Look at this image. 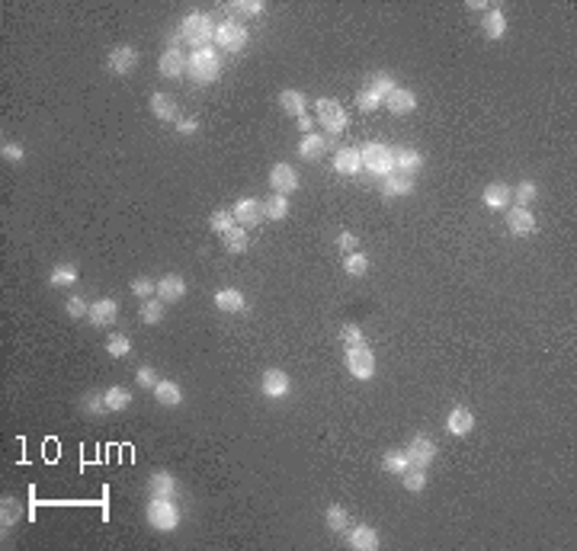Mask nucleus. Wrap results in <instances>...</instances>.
<instances>
[{
	"label": "nucleus",
	"instance_id": "bb28decb",
	"mask_svg": "<svg viewBox=\"0 0 577 551\" xmlns=\"http://www.w3.org/2000/svg\"><path fill=\"white\" fill-rule=\"evenodd\" d=\"M481 29H484V35H488V39H500V35L507 33V16H503V10L500 7H491L488 13H484V20H481Z\"/></svg>",
	"mask_w": 577,
	"mask_h": 551
},
{
	"label": "nucleus",
	"instance_id": "de8ad7c7",
	"mask_svg": "<svg viewBox=\"0 0 577 551\" xmlns=\"http://www.w3.org/2000/svg\"><path fill=\"white\" fill-rule=\"evenodd\" d=\"M340 337H343V343H347V350H353V346H366L363 330H359V327H356V324H343Z\"/></svg>",
	"mask_w": 577,
	"mask_h": 551
},
{
	"label": "nucleus",
	"instance_id": "8fccbe9b",
	"mask_svg": "<svg viewBox=\"0 0 577 551\" xmlns=\"http://www.w3.org/2000/svg\"><path fill=\"white\" fill-rule=\"evenodd\" d=\"M369 90H372V94H379V96H382V100H388V94H391V90H395V80H391L388 74H379V77L372 80V87H369Z\"/></svg>",
	"mask_w": 577,
	"mask_h": 551
},
{
	"label": "nucleus",
	"instance_id": "58836bf2",
	"mask_svg": "<svg viewBox=\"0 0 577 551\" xmlns=\"http://www.w3.org/2000/svg\"><path fill=\"white\" fill-rule=\"evenodd\" d=\"M106 407L109 411H125L128 404H132V394H128V388H106Z\"/></svg>",
	"mask_w": 577,
	"mask_h": 551
},
{
	"label": "nucleus",
	"instance_id": "3c124183",
	"mask_svg": "<svg viewBox=\"0 0 577 551\" xmlns=\"http://www.w3.org/2000/svg\"><path fill=\"white\" fill-rule=\"evenodd\" d=\"M132 292L138 295L141 301H145V299H155V295H157V282H151V279H135V282H132Z\"/></svg>",
	"mask_w": 577,
	"mask_h": 551
},
{
	"label": "nucleus",
	"instance_id": "4468645a",
	"mask_svg": "<svg viewBox=\"0 0 577 551\" xmlns=\"http://www.w3.org/2000/svg\"><path fill=\"white\" fill-rule=\"evenodd\" d=\"M106 65L113 74H128V71H135V65H138V52H135L132 45H116L113 52H109Z\"/></svg>",
	"mask_w": 577,
	"mask_h": 551
},
{
	"label": "nucleus",
	"instance_id": "c756f323",
	"mask_svg": "<svg viewBox=\"0 0 577 551\" xmlns=\"http://www.w3.org/2000/svg\"><path fill=\"white\" fill-rule=\"evenodd\" d=\"M279 106L286 109V113H292V116H305V109H308V96H305L302 90H282Z\"/></svg>",
	"mask_w": 577,
	"mask_h": 551
},
{
	"label": "nucleus",
	"instance_id": "9d476101",
	"mask_svg": "<svg viewBox=\"0 0 577 551\" xmlns=\"http://www.w3.org/2000/svg\"><path fill=\"white\" fill-rule=\"evenodd\" d=\"M116 318H119V301H113V299L94 301V305H90V314H87V321L94 327H113Z\"/></svg>",
	"mask_w": 577,
	"mask_h": 551
},
{
	"label": "nucleus",
	"instance_id": "ea45409f",
	"mask_svg": "<svg viewBox=\"0 0 577 551\" xmlns=\"http://www.w3.org/2000/svg\"><path fill=\"white\" fill-rule=\"evenodd\" d=\"M382 468L388 474H404L410 468V462H408V455H404V452H388V455L382 458Z\"/></svg>",
	"mask_w": 577,
	"mask_h": 551
},
{
	"label": "nucleus",
	"instance_id": "79ce46f5",
	"mask_svg": "<svg viewBox=\"0 0 577 551\" xmlns=\"http://www.w3.org/2000/svg\"><path fill=\"white\" fill-rule=\"evenodd\" d=\"M106 352H109V356H116V359H122L125 352H132V340H128L125 333H109Z\"/></svg>",
	"mask_w": 577,
	"mask_h": 551
},
{
	"label": "nucleus",
	"instance_id": "dca6fc26",
	"mask_svg": "<svg viewBox=\"0 0 577 551\" xmlns=\"http://www.w3.org/2000/svg\"><path fill=\"white\" fill-rule=\"evenodd\" d=\"M263 218H267V215H263V202L260 199H237V206H235V221L237 225L254 228V225H260Z\"/></svg>",
	"mask_w": 577,
	"mask_h": 551
},
{
	"label": "nucleus",
	"instance_id": "f3484780",
	"mask_svg": "<svg viewBox=\"0 0 577 551\" xmlns=\"http://www.w3.org/2000/svg\"><path fill=\"white\" fill-rule=\"evenodd\" d=\"M382 193L385 196H408V193H414V173H401V170H395V173H388V177H382Z\"/></svg>",
	"mask_w": 577,
	"mask_h": 551
},
{
	"label": "nucleus",
	"instance_id": "09e8293b",
	"mask_svg": "<svg viewBox=\"0 0 577 551\" xmlns=\"http://www.w3.org/2000/svg\"><path fill=\"white\" fill-rule=\"evenodd\" d=\"M228 10H231V13H250V16H257V13H263V4H260V0H237V4H228Z\"/></svg>",
	"mask_w": 577,
	"mask_h": 551
},
{
	"label": "nucleus",
	"instance_id": "37998d69",
	"mask_svg": "<svg viewBox=\"0 0 577 551\" xmlns=\"http://www.w3.org/2000/svg\"><path fill=\"white\" fill-rule=\"evenodd\" d=\"M401 478H404V487H408L410 494H420L423 487H427V474H423V468H414V465H410L408 472L401 474Z\"/></svg>",
	"mask_w": 577,
	"mask_h": 551
},
{
	"label": "nucleus",
	"instance_id": "1a4fd4ad",
	"mask_svg": "<svg viewBox=\"0 0 577 551\" xmlns=\"http://www.w3.org/2000/svg\"><path fill=\"white\" fill-rule=\"evenodd\" d=\"M269 187H273V193H279V196H292L298 189V173L288 164H276L273 170H269Z\"/></svg>",
	"mask_w": 577,
	"mask_h": 551
},
{
	"label": "nucleus",
	"instance_id": "9b49d317",
	"mask_svg": "<svg viewBox=\"0 0 577 551\" xmlns=\"http://www.w3.org/2000/svg\"><path fill=\"white\" fill-rule=\"evenodd\" d=\"M157 67H161V74H164V77L177 80V77H183V74L189 71V58L180 52V48H174V45H170L167 52L161 55V65H157Z\"/></svg>",
	"mask_w": 577,
	"mask_h": 551
},
{
	"label": "nucleus",
	"instance_id": "f8f14e48",
	"mask_svg": "<svg viewBox=\"0 0 577 551\" xmlns=\"http://www.w3.org/2000/svg\"><path fill=\"white\" fill-rule=\"evenodd\" d=\"M260 388H263V394H267V398H286V394L292 391V382H288V375L282 372V369H267V372H263Z\"/></svg>",
	"mask_w": 577,
	"mask_h": 551
},
{
	"label": "nucleus",
	"instance_id": "2f4dec72",
	"mask_svg": "<svg viewBox=\"0 0 577 551\" xmlns=\"http://www.w3.org/2000/svg\"><path fill=\"white\" fill-rule=\"evenodd\" d=\"M138 318H141V324H161L164 321V301L157 299H145L141 301V308H138Z\"/></svg>",
	"mask_w": 577,
	"mask_h": 551
},
{
	"label": "nucleus",
	"instance_id": "6ab92c4d",
	"mask_svg": "<svg viewBox=\"0 0 577 551\" xmlns=\"http://www.w3.org/2000/svg\"><path fill=\"white\" fill-rule=\"evenodd\" d=\"M510 199H513V189L507 187V183H491V187H484V193H481V202L488 208H507L510 206Z\"/></svg>",
	"mask_w": 577,
	"mask_h": 551
},
{
	"label": "nucleus",
	"instance_id": "473e14b6",
	"mask_svg": "<svg viewBox=\"0 0 577 551\" xmlns=\"http://www.w3.org/2000/svg\"><path fill=\"white\" fill-rule=\"evenodd\" d=\"M263 215L273 221H282L288 215V196H279V193L267 196V199H263Z\"/></svg>",
	"mask_w": 577,
	"mask_h": 551
},
{
	"label": "nucleus",
	"instance_id": "a19ab883",
	"mask_svg": "<svg viewBox=\"0 0 577 551\" xmlns=\"http://www.w3.org/2000/svg\"><path fill=\"white\" fill-rule=\"evenodd\" d=\"M536 196H539V187L532 183V179H523L517 189H513V199H517V206L520 208H526L530 202H536Z\"/></svg>",
	"mask_w": 577,
	"mask_h": 551
},
{
	"label": "nucleus",
	"instance_id": "412c9836",
	"mask_svg": "<svg viewBox=\"0 0 577 551\" xmlns=\"http://www.w3.org/2000/svg\"><path fill=\"white\" fill-rule=\"evenodd\" d=\"M446 430H449L452 436H469V433L475 430V417H471V411H465V407H452L449 417H446Z\"/></svg>",
	"mask_w": 577,
	"mask_h": 551
},
{
	"label": "nucleus",
	"instance_id": "cd10ccee",
	"mask_svg": "<svg viewBox=\"0 0 577 551\" xmlns=\"http://www.w3.org/2000/svg\"><path fill=\"white\" fill-rule=\"evenodd\" d=\"M327 148L330 145H327V138H324V135L311 132V135H305L302 145H298V157H302V160H318L324 151H327Z\"/></svg>",
	"mask_w": 577,
	"mask_h": 551
},
{
	"label": "nucleus",
	"instance_id": "603ef678",
	"mask_svg": "<svg viewBox=\"0 0 577 551\" xmlns=\"http://www.w3.org/2000/svg\"><path fill=\"white\" fill-rule=\"evenodd\" d=\"M135 379H138V385H141V388H151V391H155V385L161 382V379L155 375V369H151V365H141Z\"/></svg>",
	"mask_w": 577,
	"mask_h": 551
},
{
	"label": "nucleus",
	"instance_id": "423d86ee",
	"mask_svg": "<svg viewBox=\"0 0 577 551\" xmlns=\"http://www.w3.org/2000/svg\"><path fill=\"white\" fill-rule=\"evenodd\" d=\"M315 109H318V119H321V126L327 128L330 135H340L343 128H347V109H343L337 100H318Z\"/></svg>",
	"mask_w": 577,
	"mask_h": 551
},
{
	"label": "nucleus",
	"instance_id": "39448f33",
	"mask_svg": "<svg viewBox=\"0 0 577 551\" xmlns=\"http://www.w3.org/2000/svg\"><path fill=\"white\" fill-rule=\"evenodd\" d=\"M347 369L353 379L369 382L372 375H376V356L369 352V346H353V350H347Z\"/></svg>",
	"mask_w": 577,
	"mask_h": 551
},
{
	"label": "nucleus",
	"instance_id": "a211bd4d",
	"mask_svg": "<svg viewBox=\"0 0 577 551\" xmlns=\"http://www.w3.org/2000/svg\"><path fill=\"white\" fill-rule=\"evenodd\" d=\"M334 170L343 173V177H356L363 170V157H359V148H340L334 154Z\"/></svg>",
	"mask_w": 577,
	"mask_h": 551
},
{
	"label": "nucleus",
	"instance_id": "c85d7f7f",
	"mask_svg": "<svg viewBox=\"0 0 577 551\" xmlns=\"http://www.w3.org/2000/svg\"><path fill=\"white\" fill-rule=\"evenodd\" d=\"M215 308L225 314H237L244 311V295L237 289H222V292H215Z\"/></svg>",
	"mask_w": 577,
	"mask_h": 551
},
{
	"label": "nucleus",
	"instance_id": "49530a36",
	"mask_svg": "<svg viewBox=\"0 0 577 551\" xmlns=\"http://www.w3.org/2000/svg\"><path fill=\"white\" fill-rule=\"evenodd\" d=\"M65 311H67V318L81 321V318H87V314H90V305L81 299V295H71V299L65 301Z\"/></svg>",
	"mask_w": 577,
	"mask_h": 551
},
{
	"label": "nucleus",
	"instance_id": "f257e3e1",
	"mask_svg": "<svg viewBox=\"0 0 577 551\" xmlns=\"http://www.w3.org/2000/svg\"><path fill=\"white\" fill-rule=\"evenodd\" d=\"M215 29L218 26H212V16L189 13L186 20H183V26H180V39H186L189 45H196V52H199V48H212Z\"/></svg>",
	"mask_w": 577,
	"mask_h": 551
},
{
	"label": "nucleus",
	"instance_id": "c03bdc74",
	"mask_svg": "<svg viewBox=\"0 0 577 551\" xmlns=\"http://www.w3.org/2000/svg\"><path fill=\"white\" fill-rule=\"evenodd\" d=\"M382 103H385V100H382V96H379V94H372L369 87H363V90L356 94V106L363 109V113H376V109L382 106Z\"/></svg>",
	"mask_w": 577,
	"mask_h": 551
},
{
	"label": "nucleus",
	"instance_id": "20e7f679",
	"mask_svg": "<svg viewBox=\"0 0 577 551\" xmlns=\"http://www.w3.org/2000/svg\"><path fill=\"white\" fill-rule=\"evenodd\" d=\"M148 523H151V529H157V532H170V529H177V523H180V510L174 506V500L151 497Z\"/></svg>",
	"mask_w": 577,
	"mask_h": 551
},
{
	"label": "nucleus",
	"instance_id": "b1692460",
	"mask_svg": "<svg viewBox=\"0 0 577 551\" xmlns=\"http://www.w3.org/2000/svg\"><path fill=\"white\" fill-rule=\"evenodd\" d=\"M385 103H388V109L395 116H408V113H414V109H417V96L410 94V90H404V87H395Z\"/></svg>",
	"mask_w": 577,
	"mask_h": 551
},
{
	"label": "nucleus",
	"instance_id": "0eeeda50",
	"mask_svg": "<svg viewBox=\"0 0 577 551\" xmlns=\"http://www.w3.org/2000/svg\"><path fill=\"white\" fill-rule=\"evenodd\" d=\"M215 42L222 48H228V52H241V48L247 45V29H244L237 20H225V23H218V29H215Z\"/></svg>",
	"mask_w": 577,
	"mask_h": 551
},
{
	"label": "nucleus",
	"instance_id": "a18cd8bd",
	"mask_svg": "<svg viewBox=\"0 0 577 551\" xmlns=\"http://www.w3.org/2000/svg\"><path fill=\"white\" fill-rule=\"evenodd\" d=\"M84 411L94 413V417H100V413H109V407H106V394H103V391H90V394H87V401H84Z\"/></svg>",
	"mask_w": 577,
	"mask_h": 551
},
{
	"label": "nucleus",
	"instance_id": "13d9d810",
	"mask_svg": "<svg viewBox=\"0 0 577 551\" xmlns=\"http://www.w3.org/2000/svg\"><path fill=\"white\" fill-rule=\"evenodd\" d=\"M469 10H484V13H488V4H484V0H471V4H469Z\"/></svg>",
	"mask_w": 577,
	"mask_h": 551
},
{
	"label": "nucleus",
	"instance_id": "4d7b16f0",
	"mask_svg": "<svg viewBox=\"0 0 577 551\" xmlns=\"http://www.w3.org/2000/svg\"><path fill=\"white\" fill-rule=\"evenodd\" d=\"M298 128H302L305 135H311V128H315V122H311V116L305 113V116H298Z\"/></svg>",
	"mask_w": 577,
	"mask_h": 551
},
{
	"label": "nucleus",
	"instance_id": "a878e982",
	"mask_svg": "<svg viewBox=\"0 0 577 551\" xmlns=\"http://www.w3.org/2000/svg\"><path fill=\"white\" fill-rule=\"evenodd\" d=\"M155 398H157V404H164V407H177V404H183V388L170 379H161L155 385Z\"/></svg>",
	"mask_w": 577,
	"mask_h": 551
},
{
	"label": "nucleus",
	"instance_id": "393cba45",
	"mask_svg": "<svg viewBox=\"0 0 577 551\" xmlns=\"http://www.w3.org/2000/svg\"><path fill=\"white\" fill-rule=\"evenodd\" d=\"M391 164H395V170H401V173H417L423 164V157L417 151H410V148H391Z\"/></svg>",
	"mask_w": 577,
	"mask_h": 551
},
{
	"label": "nucleus",
	"instance_id": "aec40b11",
	"mask_svg": "<svg viewBox=\"0 0 577 551\" xmlns=\"http://www.w3.org/2000/svg\"><path fill=\"white\" fill-rule=\"evenodd\" d=\"M183 295H186V282H183L177 272L161 276V282H157V299L161 301H180Z\"/></svg>",
	"mask_w": 577,
	"mask_h": 551
},
{
	"label": "nucleus",
	"instance_id": "4c0bfd02",
	"mask_svg": "<svg viewBox=\"0 0 577 551\" xmlns=\"http://www.w3.org/2000/svg\"><path fill=\"white\" fill-rule=\"evenodd\" d=\"M235 225H237V221H235V212H225V208L212 212V218H208V228H212L215 234H228Z\"/></svg>",
	"mask_w": 577,
	"mask_h": 551
},
{
	"label": "nucleus",
	"instance_id": "4be33fe9",
	"mask_svg": "<svg viewBox=\"0 0 577 551\" xmlns=\"http://www.w3.org/2000/svg\"><path fill=\"white\" fill-rule=\"evenodd\" d=\"M148 491H151V497L174 500V497H177V481H174V474H167V472H155V474L148 478Z\"/></svg>",
	"mask_w": 577,
	"mask_h": 551
},
{
	"label": "nucleus",
	"instance_id": "c9c22d12",
	"mask_svg": "<svg viewBox=\"0 0 577 551\" xmlns=\"http://www.w3.org/2000/svg\"><path fill=\"white\" fill-rule=\"evenodd\" d=\"M366 269H369V257L366 253H347V260H343V272L347 276H366Z\"/></svg>",
	"mask_w": 577,
	"mask_h": 551
},
{
	"label": "nucleus",
	"instance_id": "6e6d98bb",
	"mask_svg": "<svg viewBox=\"0 0 577 551\" xmlns=\"http://www.w3.org/2000/svg\"><path fill=\"white\" fill-rule=\"evenodd\" d=\"M196 128H199V122L196 119H177V132L180 135H193Z\"/></svg>",
	"mask_w": 577,
	"mask_h": 551
},
{
	"label": "nucleus",
	"instance_id": "7c9ffc66",
	"mask_svg": "<svg viewBox=\"0 0 577 551\" xmlns=\"http://www.w3.org/2000/svg\"><path fill=\"white\" fill-rule=\"evenodd\" d=\"M20 513H23V506H20V500H16V497H4V500H0V525H4V532L13 529V525L20 523Z\"/></svg>",
	"mask_w": 577,
	"mask_h": 551
},
{
	"label": "nucleus",
	"instance_id": "5fc2aeb1",
	"mask_svg": "<svg viewBox=\"0 0 577 551\" xmlns=\"http://www.w3.org/2000/svg\"><path fill=\"white\" fill-rule=\"evenodd\" d=\"M356 244H359V240H356V234H349V231H343L340 238H337V247H340V250H347V253H353Z\"/></svg>",
	"mask_w": 577,
	"mask_h": 551
},
{
	"label": "nucleus",
	"instance_id": "5701e85b",
	"mask_svg": "<svg viewBox=\"0 0 577 551\" xmlns=\"http://www.w3.org/2000/svg\"><path fill=\"white\" fill-rule=\"evenodd\" d=\"M349 548L376 551L379 548V532L372 529V525H356V529H349Z\"/></svg>",
	"mask_w": 577,
	"mask_h": 551
},
{
	"label": "nucleus",
	"instance_id": "ddd939ff",
	"mask_svg": "<svg viewBox=\"0 0 577 551\" xmlns=\"http://www.w3.org/2000/svg\"><path fill=\"white\" fill-rule=\"evenodd\" d=\"M507 231L517 234V238H530L532 231H536V218H532L530 208H510L507 212Z\"/></svg>",
	"mask_w": 577,
	"mask_h": 551
},
{
	"label": "nucleus",
	"instance_id": "7ed1b4c3",
	"mask_svg": "<svg viewBox=\"0 0 577 551\" xmlns=\"http://www.w3.org/2000/svg\"><path fill=\"white\" fill-rule=\"evenodd\" d=\"M359 157H363V167L369 173H376L379 179L395 173V164H391V148L388 145H379V141H369V145L359 148Z\"/></svg>",
	"mask_w": 577,
	"mask_h": 551
},
{
	"label": "nucleus",
	"instance_id": "f03ea898",
	"mask_svg": "<svg viewBox=\"0 0 577 551\" xmlns=\"http://www.w3.org/2000/svg\"><path fill=\"white\" fill-rule=\"evenodd\" d=\"M186 74L196 80V84H212V80H218V74H222V61H218V55H215L212 48H199V52L189 55Z\"/></svg>",
	"mask_w": 577,
	"mask_h": 551
},
{
	"label": "nucleus",
	"instance_id": "864d4df0",
	"mask_svg": "<svg viewBox=\"0 0 577 551\" xmlns=\"http://www.w3.org/2000/svg\"><path fill=\"white\" fill-rule=\"evenodd\" d=\"M0 154H4V160H13V164H20L26 154H23L20 145H13V141H4V148H0Z\"/></svg>",
	"mask_w": 577,
	"mask_h": 551
},
{
	"label": "nucleus",
	"instance_id": "e433bc0d",
	"mask_svg": "<svg viewBox=\"0 0 577 551\" xmlns=\"http://www.w3.org/2000/svg\"><path fill=\"white\" fill-rule=\"evenodd\" d=\"M327 529L330 532H347L349 529V516H347V510H343L340 503H334V506H327Z\"/></svg>",
	"mask_w": 577,
	"mask_h": 551
},
{
	"label": "nucleus",
	"instance_id": "72a5a7b5",
	"mask_svg": "<svg viewBox=\"0 0 577 551\" xmlns=\"http://www.w3.org/2000/svg\"><path fill=\"white\" fill-rule=\"evenodd\" d=\"M222 244H225V250L228 253H244L247 250V244H250V238H247V231L244 228H231L228 234H222Z\"/></svg>",
	"mask_w": 577,
	"mask_h": 551
},
{
	"label": "nucleus",
	"instance_id": "6e6552de",
	"mask_svg": "<svg viewBox=\"0 0 577 551\" xmlns=\"http://www.w3.org/2000/svg\"><path fill=\"white\" fill-rule=\"evenodd\" d=\"M404 455H408V462L414 468H427V465H433V458H437V443L430 436H414L408 443V449H404Z\"/></svg>",
	"mask_w": 577,
	"mask_h": 551
},
{
	"label": "nucleus",
	"instance_id": "2eb2a0df",
	"mask_svg": "<svg viewBox=\"0 0 577 551\" xmlns=\"http://www.w3.org/2000/svg\"><path fill=\"white\" fill-rule=\"evenodd\" d=\"M151 116L157 122H177L180 119V109H177V100L170 94H151Z\"/></svg>",
	"mask_w": 577,
	"mask_h": 551
},
{
	"label": "nucleus",
	"instance_id": "f704fd0d",
	"mask_svg": "<svg viewBox=\"0 0 577 551\" xmlns=\"http://www.w3.org/2000/svg\"><path fill=\"white\" fill-rule=\"evenodd\" d=\"M52 286H74L77 282V266L74 263H65V266H55L52 276H48Z\"/></svg>",
	"mask_w": 577,
	"mask_h": 551
}]
</instances>
